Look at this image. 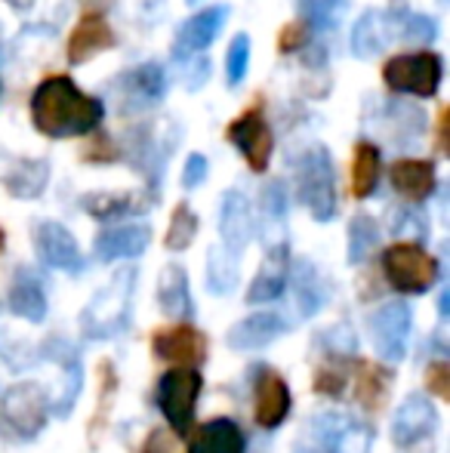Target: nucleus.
<instances>
[{"label":"nucleus","instance_id":"nucleus-16","mask_svg":"<svg viewBox=\"0 0 450 453\" xmlns=\"http://www.w3.org/2000/svg\"><path fill=\"white\" fill-rule=\"evenodd\" d=\"M34 247L41 263L50 265V269L68 272V274H78L84 269V257H80L78 241H74V234L62 222H41L34 228Z\"/></svg>","mask_w":450,"mask_h":453},{"label":"nucleus","instance_id":"nucleus-14","mask_svg":"<svg viewBox=\"0 0 450 453\" xmlns=\"http://www.w3.org/2000/svg\"><path fill=\"white\" fill-rule=\"evenodd\" d=\"M37 355H41L43 361H56L62 370H65V382H62L56 401L50 404V413L65 419L68 413L74 411V404H78V398H80V388H84V367H80L78 349H74L72 342L59 340V336H50V340L37 349Z\"/></svg>","mask_w":450,"mask_h":453},{"label":"nucleus","instance_id":"nucleus-35","mask_svg":"<svg viewBox=\"0 0 450 453\" xmlns=\"http://www.w3.org/2000/svg\"><path fill=\"white\" fill-rule=\"evenodd\" d=\"M379 244V228L377 219L367 213H358L348 222V265H364L373 257Z\"/></svg>","mask_w":450,"mask_h":453},{"label":"nucleus","instance_id":"nucleus-43","mask_svg":"<svg viewBox=\"0 0 450 453\" xmlns=\"http://www.w3.org/2000/svg\"><path fill=\"white\" fill-rule=\"evenodd\" d=\"M423 382H426V392H432L435 398L447 401L450 398V364L435 358L426 364V373H423Z\"/></svg>","mask_w":450,"mask_h":453},{"label":"nucleus","instance_id":"nucleus-5","mask_svg":"<svg viewBox=\"0 0 450 453\" xmlns=\"http://www.w3.org/2000/svg\"><path fill=\"white\" fill-rule=\"evenodd\" d=\"M296 188L315 222H331L337 216V180H333L331 151L324 145H312L309 151H302Z\"/></svg>","mask_w":450,"mask_h":453},{"label":"nucleus","instance_id":"nucleus-34","mask_svg":"<svg viewBox=\"0 0 450 453\" xmlns=\"http://www.w3.org/2000/svg\"><path fill=\"white\" fill-rule=\"evenodd\" d=\"M379 182V149L373 142H358L352 157V195L358 201L370 197Z\"/></svg>","mask_w":450,"mask_h":453},{"label":"nucleus","instance_id":"nucleus-45","mask_svg":"<svg viewBox=\"0 0 450 453\" xmlns=\"http://www.w3.org/2000/svg\"><path fill=\"white\" fill-rule=\"evenodd\" d=\"M176 444H179V438H176L170 429H151L139 453H173Z\"/></svg>","mask_w":450,"mask_h":453},{"label":"nucleus","instance_id":"nucleus-29","mask_svg":"<svg viewBox=\"0 0 450 453\" xmlns=\"http://www.w3.org/2000/svg\"><path fill=\"white\" fill-rule=\"evenodd\" d=\"M157 305L164 315L179 318V321H192L194 318V299L188 290V272L179 263L164 265L161 278H157Z\"/></svg>","mask_w":450,"mask_h":453},{"label":"nucleus","instance_id":"nucleus-18","mask_svg":"<svg viewBox=\"0 0 450 453\" xmlns=\"http://www.w3.org/2000/svg\"><path fill=\"white\" fill-rule=\"evenodd\" d=\"M228 12H232V10H228L225 4L207 6V10L194 12V16L182 25L179 35H176V41H173V56H176V59H192V56L204 53V50L219 37L223 25L228 22Z\"/></svg>","mask_w":450,"mask_h":453},{"label":"nucleus","instance_id":"nucleus-21","mask_svg":"<svg viewBox=\"0 0 450 453\" xmlns=\"http://www.w3.org/2000/svg\"><path fill=\"white\" fill-rule=\"evenodd\" d=\"M287 330L290 324L278 311H253V315H247L244 321H238L228 330L225 342L234 352H256V349H265L269 342L281 340Z\"/></svg>","mask_w":450,"mask_h":453},{"label":"nucleus","instance_id":"nucleus-37","mask_svg":"<svg viewBox=\"0 0 450 453\" xmlns=\"http://www.w3.org/2000/svg\"><path fill=\"white\" fill-rule=\"evenodd\" d=\"M198 216H194V210L188 207L186 201L176 203L173 216H170V228H167V238H164V247H167L170 253H182L188 250V247L194 244V238H198Z\"/></svg>","mask_w":450,"mask_h":453},{"label":"nucleus","instance_id":"nucleus-6","mask_svg":"<svg viewBox=\"0 0 450 453\" xmlns=\"http://www.w3.org/2000/svg\"><path fill=\"white\" fill-rule=\"evenodd\" d=\"M50 419V398L41 382H16L0 398V423L19 438L34 441Z\"/></svg>","mask_w":450,"mask_h":453},{"label":"nucleus","instance_id":"nucleus-10","mask_svg":"<svg viewBox=\"0 0 450 453\" xmlns=\"http://www.w3.org/2000/svg\"><path fill=\"white\" fill-rule=\"evenodd\" d=\"M312 432L324 453H370L373 429L358 417L339 411H324L312 419Z\"/></svg>","mask_w":450,"mask_h":453},{"label":"nucleus","instance_id":"nucleus-53","mask_svg":"<svg viewBox=\"0 0 450 453\" xmlns=\"http://www.w3.org/2000/svg\"><path fill=\"white\" fill-rule=\"evenodd\" d=\"M188 4H201V0H188Z\"/></svg>","mask_w":450,"mask_h":453},{"label":"nucleus","instance_id":"nucleus-15","mask_svg":"<svg viewBox=\"0 0 450 453\" xmlns=\"http://www.w3.org/2000/svg\"><path fill=\"white\" fill-rule=\"evenodd\" d=\"M114 93H118L120 111H142V108H151L164 99L167 93V74H164L161 62H145V65L133 68L130 74L114 84Z\"/></svg>","mask_w":450,"mask_h":453},{"label":"nucleus","instance_id":"nucleus-1","mask_svg":"<svg viewBox=\"0 0 450 453\" xmlns=\"http://www.w3.org/2000/svg\"><path fill=\"white\" fill-rule=\"evenodd\" d=\"M34 127L50 139H72L93 133L105 118V105L93 96L80 93L68 74H56L37 84L31 96Z\"/></svg>","mask_w":450,"mask_h":453},{"label":"nucleus","instance_id":"nucleus-32","mask_svg":"<svg viewBox=\"0 0 450 453\" xmlns=\"http://www.w3.org/2000/svg\"><path fill=\"white\" fill-rule=\"evenodd\" d=\"M238 280H240L238 253H232L228 247H210L207 250V290L213 296H228V293H234Z\"/></svg>","mask_w":450,"mask_h":453},{"label":"nucleus","instance_id":"nucleus-4","mask_svg":"<svg viewBox=\"0 0 450 453\" xmlns=\"http://www.w3.org/2000/svg\"><path fill=\"white\" fill-rule=\"evenodd\" d=\"M383 274L401 296H420L439 280V259L416 241H398L383 250Z\"/></svg>","mask_w":450,"mask_h":453},{"label":"nucleus","instance_id":"nucleus-42","mask_svg":"<svg viewBox=\"0 0 450 453\" xmlns=\"http://www.w3.org/2000/svg\"><path fill=\"white\" fill-rule=\"evenodd\" d=\"M247 65H250V41H247V35H238L228 43V53H225L228 87H240V81H244V74H247Z\"/></svg>","mask_w":450,"mask_h":453},{"label":"nucleus","instance_id":"nucleus-24","mask_svg":"<svg viewBox=\"0 0 450 453\" xmlns=\"http://www.w3.org/2000/svg\"><path fill=\"white\" fill-rule=\"evenodd\" d=\"M395 35H398V12L370 10L352 25L348 47H352V53L358 56V59H370V56H377Z\"/></svg>","mask_w":450,"mask_h":453},{"label":"nucleus","instance_id":"nucleus-49","mask_svg":"<svg viewBox=\"0 0 450 453\" xmlns=\"http://www.w3.org/2000/svg\"><path fill=\"white\" fill-rule=\"evenodd\" d=\"M6 4H10L12 10L22 12V10H31V6H34V0H6Z\"/></svg>","mask_w":450,"mask_h":453},{"label":"nucleus","instance_id":"nucleus-52","mask_svg":"<svg viewBox=\"0 0 450 453\" xmlns=\"http://www.w3.org/2000/svg\"><path fill=\"white\" fill-rule=\"evenodd\" d=\"M4 247H6V234H4V228H0V253H4Z\"/></svg>","mask_w":450,"mask_h":453},{"label":"nucleus","instance_id":"nucleus-12","mask_svg":"<svg viewBox=\"0 0 450 453\" xmlns=\"http://www.w3.org/2000/svg\"><path fill=\"white\" fill-rule=\"evenodd\" d=\"M253 419L259 429L271 432L287 419L290 413V388L278 370L269 364H256L253 370Z\"/></svg>","mask_w":450,"mask_h":453},{"label":"nucleus","instance_id":"nucleus-38","mask_svg":"<svg viewBox=\"0 0 450 453\" xmlns=\"http://www.w3.org/2000/svg\"><path fill=\"white\" fill-rule=\"evenodd\" d=\"M302 22L315 31H333L342 22L346 12V0H296Z\"/></svg>","mask_w":450,"mask_h":453},{"label":"nucleus","instance_id":"nucleus-27","mask_svg":"<svg viewBox=\"0 0 450 453\" xmlns=\"http://www.w3.org/2000/svg\"><path fill=\"white\" fill-rule=\"evenodd\" d=\"M109 47H114V31H111L109 19H105L103 12H84L78 28L68 37V62L80 65V62L93 59V56Z\"/></svg>","mask_w":450,"mask_h":453},{"label":"nucleus","instance_id":"nucleus-19","mask_svg":"<svg viewBox=\"0 0 450 453\" xmlns=\"http://www.w3.org/2000/svg\"><path fill=\"white\" fill-rule=\"evenodd\" d=\"M287 269H290V247L287 241H275L265 244V259L259 265L256 278H253L250 290H247V303L263 305L281 299V293L287 290Z\"/></svg>","mask_w":450,"mask_h":453},{"label":"nucleus","instance_id":"nucleus-40","mask_svg":"<svg viewBox=\"0 0 450 453\" xmlns=\"http://www.w3.org/2000/svg\"><path fill=\"white\" fill-rule=\"evenodd\" d=\"M408 43H432L439 37V22L420 12H398V35Z\"/></svg>","mask_w":450,"mask_h":453},{"label":"nucleus","instance_id":"nucleus-46","mask_svg":"<svg viewBox=\"0 0 450 453\" xmlns=\"http://www.w3.org/2000/svg\"><path fill=\"white\" fill-rule=\"evenodd\" d=\"M207 170H210V164H207L204 155H188L186 170H182V185L186 188H198L207 180Z\"/></svg>","mask_w":450,"mask_h":453},{"label":"nucleus","instance_id":"nucleus-47","mask_svg":"<svg viewBox=\"0 0 450 453\" xmlns=\"http://www.w3.org/2000/svg\"><path fill=\"white\" fill-rule=\"evenodd\" d=\"M207 74H210V62H207V56H198V59H194V65L188 68L186 87H188V90H198L201 84H207Z\"/></svg>","mask_w":450,"mask_h":453},{"label":"nucleus","instance_id":"nucleus-51","mask_svg":"<svg viewBox=\"0 0 450 453\" xmlns=\"http://www.w3.org/2000/svg\"><path fill=\"white\" fill-rule=\"evenodd\" d=\"M294 453H318V450H315V448H309V444H296Z\"/></svg>","mask_w":450,"mask_h":453},{"label":"nucleus","instance_id":"nucleus-48","mask_svg":"<svg viewBox=\"0 0 450 453\" xmlns=\"http://www.w3.org/2000/svg\"><path fill=\"white\" fill-rule=\"evenodd\" d=\"M447 130H450V111L441 108V118H439V151L447 155Z\"/></svg>","mask_w":450,"mask_h":453},{"label":"nucleus","instance_id":"nucleus-30","mask_svg":"<svg viewBox=\"0 0 450 453\" xmlns=\"http://www.w3.org/2000/svg\"><path fill=\"white\" fill-rule=\"evenodd\" d=\"M188 453H247V438L234 419L217 417L194 432Z\"/></svg>","mask_w":450,"mask_h":453},{"label":"nucleus","instance_id":"nucleus-20","mask_svg":"<svg viewBox=\"0 0 450 453\" xmlns=\"http://www.w3.org/2000/svg\"><path fill=\"white\" fill-rule=\"evenodd\" d=\"M348 386H352L355 404L364 413H379L389 401L392 392V370L373 361H352V373H348Z\"/></svg>","mask_w":450,"mask_h":453},{"label":"nucleus","instance_id":"nucleus-36","mask_svg":"<svg viewBox=\"0 0 450 453\" xmlns=\"http://www.w3.org/2000/svg\"><path fill=\"white\" fill-rule=\"evenodd\" d=\"M259 210H263V234L265 244H275L278 228L284 226V216H287V188L284 182H269L259 195Z\"/></svg>","mask_w":450,"mask_h":453},{"label":"nucleus","instance_id":"nucleus-31","mask_svg":"<svg viewBox=\"0 0 450 453\" xmlns=\"http://www.w3.org/2000/svg\"><path fill=\"white\" fill-rule=\"evenodd\" d=\"M47 182H50V161H43V157H22V161H12L4 170L6 195L19 197V201L41 197Z\"/></svg>","mask_w":450,"mask_h":453},{"label":"nucleus","instance_id":"nucleus-26","mask_svg":"<svg viewBox=\"0 0 450 453\" xmlns=\"http://www.w3.org/2000/svg\"><path fill=\"white\" fill-rule=\"evenodd\" d=\"M219 238H223V247H228L232 253H240L253 238L250 201H247L238 188L223 195V207H219Z\"/></svg>","mask_w":450,"mask_h":453},{"label":"nucleus","instance_id":"nucleus-17","mask_svg":"<svg viewBox=\"0 0 450 453\" xmlns=\"http://www.w3.org/2000/svg\"><path fill=\"white\" fill-rule=\"evenodd\" d=\"M287 287L294 290V303L300 318H315L331 303V284L318 272L312 259H294L287 269Z\"/></svg>","mask_w":450,"mask_h":453},{"label":"nucleus","instance_id":"nucleus-28","mask_svg":"<svg viewBox=\"0 0 450 453\" xmlns=\"http://www.w3.org/2000/svg\"><path fill=\"white\" fill-rule=\"evenodd\" d=\"M6 309L28 324L47 321V311H50L47 290H43V284L28 269H19L16 278H12L10 290H6Z\"/></svg>","mask_w":450,"mask_h":453},{"label":"nucleus","instance_id":"nucleus-44","mask_svg":"<svg viewBox=\"0 0 450 453\" xmlns=\"http://www.w3.org/2000/svg\"><path fill=\"white\" fill-rule=\"evenodd\" d=\"M309 41V25L306 22H290L281 28V35H278V50H281L284 56L290 53H300L302 47H306Z\"/></svg>","mask_w":450,"mask_h":453},{"label":"nucleus","instance_id":"nucleus-50","mask_svg":"<svg viewBox=\"0 0 450 453\" xmlns=\"http://www.w3.org/2000/svg\"><path fill=\"white\" fill-rule=\"evenodd\" d=\"M157 4H161V0H139V6H142V10H149V12L155 10Z\"/></svg>","mask_w":450,"mask_h":453},{"label":"nucleus","instance_id":"nucleus-39","mask_svg":"<svg viewBox=\"0 0 450 453\" xmlns=\"http://www.w3.org/2000/svg\"><path fill=\"white\" fill-rule=\"evenodd\" d=\"M96 373H99V401H96V417H93V423H90V435H96L99 426L109 419L114 395H118V370H114V364L99 361Z\"/></svg>","mask_w":450,"mask_h":453},{"label":"nucleus","instance_id":"nucleus-11","mask_svg":"<svg viewBox=\"0 0 450 453\" xmlns=\"http://www.w3.org/2000/svg\"><path fill=\"white\" fill-rule=\"evenodd\" d=\"M228 142L244 155L247 167L253 173H265L269 170V161H271V151H275V136H271L269 124L263 118V108H250L244 111L240 118H234L225 130Z\"/></svg>","mask_w":450,"mask_h":453},{"label":"nucleus","instance_id":"nucleus-23","mask_svg":"<svg viewBox=\"0 0 450 453\" xmlns=\"http://www.w3.org/2000/svg\"><path fill=\"white\" fill-rule=\"evenodd\" d=\"M389 182H392V188L401 195V201L423 203L426 197H432L435 185H439V176H435L432 161H423V157H404V161L392 164Z\"/></svg>","mask_w":450,"mask_h":453},{"label":"nucleus","instance_id":"nucleus-2","mask_svg":"<svg viewBox=\"0 0 450 453\" xmlns=\"http://www.w3.org/2000/svg\"><path fill=\"white\" fill-rule=\"evenodd\" d=\"M136 269H120L103 290L93 293L87 309L80 311V336L84 340H114L130 327L133 290H136Z\"/></svg>","mask_w":450,"mask_h":453},{"label":"nucleus","instance_id":"nucleus-3","mask_svg":"<svg viewBox=\"0 0 450 453\" xmlns=\"http://www.w3.org/2000/svg\"><path fill=\"white\" fill-rule=\"evenodd\" d=\"M204 380H201L198 367H170L167 373L157 380L155 401L157 411L164 413L170 432L176 438H188L194 429V411H198V398Z\"/></svg>","mask_w":450,"mask_h":453},{"label":"nucleus","instance_id":"nucleus-41","mask_svg":"<svg viewBox=\"0 0 450 453\" xmlns=\"http://www.w3.org/2000/svg\"><path fill=\"white\" fill-rule=\"evenodd\" d=\"M318 346L324 349L327 355H342V358H352L355 349H358V336H355V330L348 327L346 321H339V324H333V327L321 330Z\"/></svg>","mask_w":450,"mask_h":453},{"label":"nucleus","instance_id":"nucleus-9","mask_svg":"<svg viewBox=\"0 0 450 453\" xmlns=\"http://www.w3.org/2000/svg\"><path fill=\"white\" fill-rule=\"evenodd\" d=\"M151 355L170 367H198L207 361V336L188 321L155 327L151 330Z\"/></svg>","mask_w":450,"mask_h":453},{"label":"nucleus","instance_id":"nucleus-8","mask_svg":"<svg viewBox=\"0 0 450 453\" xmlns=\"http://www.w3.org/2000/svg\"><path fill=\"white\" fill-rule=\"evenodd\" d=\"M410 330H414V309L404 299L383 303L370 318L373 349L385 364H401L408 355Z\"/></svg>","mask_w":450,"mask_h":453},{"label":"nucleus","instance_id":"nucleus-25","mask_svg":"<svg viewBox=\"0 0 450 453\" xmlns=\"http://www.w3.org/2000/svg\"><path fill=\"white\" fill-rule=\"evenodd\" d=\"M155 191H145V195H136V191H90V195L80 197V207L99 222H111V219H124V216L142 213L155 203Z\"/></svg>","mask_w":450,"mask_h":453},{"label":"nucleus","instance_id":"nucleus-13","mask_svg":"<svg viewBox=\"0 0 450 453\" xmlns=\"http://www.w3.org/2000/svg\"><path fill=\"white\" fill-rule=\"evenodd\" d=\"M435 429H439V411L423 392H410L392 417V441L404 450L432 438Z\"/></svg>","mask_w":450,"mask_h":453},{"label":"nucleus","instance_id":"nucleus-22","mask_svg":"<svg viewBox=\"0 0 450 453\" xmlns=\"http://www.w3.org/2000/svg\"><path fill=\"white\" fill-rule=\"evenodd\" d=\"M151 244V228L145 222H124V226H111L96 234V259L99 263H114V259H136L149 250Z\"/></svg>","mask_w":450,"mask_h":453},{"label":"nucleus","instance_id":"nucleus-33","mask_svg":"<svg viewBox=\"0 0 450 453\" xmlns=\"http://www.w3.org/2000/svg\"><path fill=\"white\" fill-rule=\"evenodd\" d=\"M348 373H352V358H342V355H321V361L315 364L312 386L324 398H342L348 388Z\"/></svg>","mask_w":450,"mask_h":453},{"label":"nucleus","instance_id":"nucleus-7","mask_svg":"<svg viewBox=\"0 0 450 453\" xmlns=\"http://www.w3.org/2000/svg\"><path fill=\"white\" fill-rule=\"evenodd\" d=\"M441 56L439 53H408L395 56L383 65V81L392 93H410L429 99L441 87Z\"/></svg>","mask_w":450,"mask_h":453}]
</instances>
